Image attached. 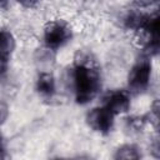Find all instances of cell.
Here are the masks:
<instances>
[{
	"mask_svg": "<svg viewBox=\"0 0 160 160\" xmlns=\"http://www.w3.org/2000/svg\"><path fill=\"white\" fill-rule=\"evenodd\" d=\"M11 116V108L9 104V100L0 98V128L4 126Z\"/></svg>",
	"mask_w": 160,
	"mask_h": 160,
	"instance_id": "277c9868",
	"label": "cell"
},
{
	"mask_svg": "<svg viewBox=\"0 0 160 160\" xmlns=\"http://www.w3.org/2000/svg\"><path fill=\"white\" fill-rule=\"evenodd\" d=\"M84 125L99 136H108L115 128L116 118L102 105L94 104L84 114Z\"/></svg>",
	"mask_w": 160,
	"mask_h": 160,
	"instance_id": "7a4b0ae2",
	"label": "cell"
},
{
	"mask_svg": "<svg viewBox=\"0 0 160 160\" xmlns=\"http://www.w3.org/2000/svg\"><path fill=\"white\" fill-rule=\"evenodd\" d=\"M18 39L11 29H0V59L10 61L18 50Z\"/></svg>",
	"mask_w": 160,
	"mask_h": 160,
	"instance_id": "3957f363",
	"label": "cell"
},
{
	"mask_svg": "<svg viewBox=\"0 0 160 160\" xmlns=\"http://www.w3.org/2000/svg\"><path fill=\"white\" fill-rule=\"evenodd\" d=\"M19 6H21L22 9L25 10H31V9H35L40 5L41 0H14Z\"/></svg>",
	"mask_w": 160,
	"mask_h": 160,
	"instance_id": "5b68a950",
	"label": "cell"
},
{
	"mask_svg": "<svg viewBox=\"0 0 160 160\" xmlns=\"http://www.w3.org/2000/svg\"><path fill=\"white\" fill-rule=\"evenodd\" d=\"M5 139H4V134H2V129L0 128V148H2V146H5V141H4Z\"/></svg>",
	"mask_w": 160,
	"mask_h": 160,
	"instance_id": "8992f818",
	"label": "cell"
},
{
	"mask_svg": "<svg viewBox=\"0 0 160 160\" xmlns=\"http://www.w3.org/2000/svg\"><path fill=\"white\" fill-rule=\"evenodd\" d=\"M40 39L42 45L56 51L72 40V34L68 21L56 18L44 22L40 30Z\"/></svg>",
	"mask_w": 160,
	"mask_h": 160,
	"instance_id": "6da1fadb",
	"label": "cell"
}]
</instances>
